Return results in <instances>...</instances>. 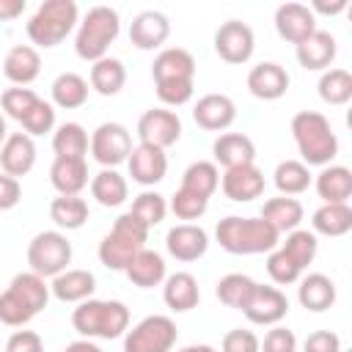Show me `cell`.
<instances>
[{"label": "cell", "mask_w": 352, "mask_h": 352, "mask_svg": "<svg viewBox=\"0 0 352 352\" xmlns=\"http://www.w3.org/2000/svg\"><path fill=\"white\" fill-rule=\"evenodd\" d=\"M206 248H209L206 231L198 228V226L184 223V226H173L168 231V250L179 261H195L206 253Z\"/></svg>", "instance_id": "cell-20"}, {"label": "cell", "mask_w": 352, "mask_h": 352, "mask_svg": "<svg viewBox=\"0 0 352 352\" xmlns=\"http://www.w3.org/2000/svg\"><path fill=\"white\" fill-rule=\"evenodd\" d=\"M25 8V0H0V22L19 16Z\"/></svg>", "instance_id": "cell-57"}, {"label": "cell", "mask_w": 352, "mask_h": 352, "mask_svg": "<svg viewBox=\"0 0 352 352\" xmlns=\"http://www.w3.org/2000/svg\"><path fill=\"white\" fill-rule=\"evenodd\" d=\"M52 99L58 107H66V110H74L80 104H85L88 99V82L74 74V72H66L60 74L55 82H52Z\"/></svg>", "instance_id": "cell-35"}, {"label": "cell", "mask_w": 352, "mask_h": 352, "mask_svg": "<svg viewBox=\"0 0 352 352\" xmlns=\"http://www.w3.org/2000/svg\"><path fill=\"white\" fill-rule=\"evenodd\" d=\"M50 179L60 195H77L88 184V165L85 160H74V157H55L50 168Z\"/></svg>", "instance_id": "cell-25"}, {"label": "cell", "mask_w": 352, "mask_h": 352, "mask_svg": "<svg viewBox=\"0 0 352 352\" xmlns=\"http://www.w3.org/2000/svg\"><path fill=\"white\" fill-rule=\"evenodd\" d=\"M154 85H157L160 102L173 104V107L190 102V96H192V80H170V82H154Z\"/></svg>", "instance_id": "cell-49"}, {"label": "cell", "mask_w": 352, "mask_h": 352, "mask_svg": "<svg viewBox=\"0 0 352 352\" xmlns=\"http://www.w3.org/2000/svg\"><path fill=\"white\" fill-rule=\"evenodd\" d=\"M248 88L256 99L272 102V99H280L289 91V74L278 63H258L248 74Z\"/></svg>", "instance_id": "cell-16"}, {"label": "cell", "mask_w": 352, "mask_h": 352, "mask_svg": "<svg viewBox=\"0 0 352 352\" xmlns=\"http://www.w3.org/2000/svg\"><path fill=\"white\" fill-rule=\"evenodd\" d=\"M314 231L324 236H341L352 228V209L346 204H324L314 212Z\"/></svg>", "instance_id": "cell-34"}, {"label": "cell", "mask_w": 352, "mask_h": 352, "mask_svg": "<svg viewBox=\"0 0 352 352\" xmlns=\"http://www.w3.org/2000/svg\"><path fill=\"white\" fill-rule=\"evenodd\" d=\"M261 220H267L278 234L294 231L302 220V204L297 198H270L261 209Z\"/></svg>", "instance_id": "cell-31"}, {"label": "cell", "mask_w": 352, "mask_h": 352, "mask_svg": "<svg viewBox=\"0 0 352 352\" xmlns=\"http://www.w3.org/2000/svg\"><path fill=\"white\" fill-rule=\"evenodd\" d=\"M138 135H140V143H146V146L168 148V146H173L182 138V121H179L176 113L154 107V110H146L140 116Z\"/></svg>", "instance_id": "cell-10"}, {"label": "cell", "mask_w": 352, "mask_h": 352, "mask_svg": "<svg viewBox=\"0 0 352 352\" xmlns=\"http://www.w3.org/2000/svg\"><path fill=\"white\" fill-rule=\"evenodd\" d=\"M346 8V0H314L311 11L314 14H327V16H336Z\"/></svg>", "instance_id": "cell-56"}, {"label": "cell", "mask_w": 352, "mask_h": 352, "mask_svg": "<svg viewBox=\"0 0 352 352\" xmlns=\"http://www.w3.org/2000/svg\"><path fill=\"white\" fill-rule=\"evenodd\" d=\"M300 302L302 308L314 311V314H322L327 308H333L336 302V283L327 278V275H308L302 283H300Z\"/></svg>", "instance_id": "cell-30"}, {"label": "cell", "mask_w": 352, "mask_h": 352, "mask_svg": "<svg viewBox=\"0 0 352 352\" xmlns=\"http://www.w3.org/2000/svg\"><path fill=\"white\" fill-rule=\"evenodd\" d=\"M179 352H214V349L206 346V344H198V346H184V349H179Z\"/></svg>", "instance_id": "cell-59"}, {"label": "cell", "mask_w": 352, "mask_h": 352, "mask_svg": "<svg viewBox=\"0 0 352 352\" xmlns=\"http://www.w3.org/2000/svg\"><path fill=\"white\" fill-rule=\"evenodd\" d=\"M165 209H168V206H165V198L157 195V192H140V195L132 201V214H135L138 220H143L148 228L157 226V223H162Z\"/></svg>", "instance_id": "cell-44"}, {"label": "cell", "mask_w": 352, "mask_h": 352, "mask_svg": "<svg viewBox=\"0 0 352 352\" xmlns=\"http://www.w3.org/2000/svg\"><path fill=\"white\" fill-rule=\"evenodd\" d=\"M151 74H154V82L192 80V77H195V58H192L187 50H182V47L162 50V52L154 58Z\"/></svg>", "instance_id": "cell-19"}, {"label": "cell", "mask_w": 352, "mask_h": 352, "mask_svg": "<svg viewBox=\"0 0 352 352\" xmlns=\"http://www.w3.org/2000/svg\"><path fill=\"white\" fill-rule=\"evenodd\" d=\"M253 286H256V280H250L248 275L231 272V275H226V278L217 280V300L223 305H228V308H239L242 311V305L248 302Z\"/></svg>", "instance_id": "cell-41"}, {"label": "cell", "mask_w": 352, "mask_h": 352, "mask_svg": "<svg viewBox=\"0 0 352 352\" xmlns=\"http://www.w3.org/2000/svg\"><path fill=\"white\" fill-rule=\"evenodd\" d=\"M74 22H77L74 0H44L28 22V36L38 47H55L72 33Z\"/></svg>", "instance_id": "cell-5"}, {"label": "cell", "mask_w": 352, "mask_h": 352, "mask_svg": "<svg viewBox=\"0 0 352 352\" xmlns=\"http://www.w3.org/2000/svg\"><path fill=\"white\" fill-rule=\"evenodd\" d=\"M91 151H94L96 162H102L104 168H113V165L129 160V151H132L129 132L113 121L102 124V126H96V132L91 138Z\"/></svg>", "instance_id": "cell-12"}, {"label": "cell", "mask_w": 352, "mask_h": 352, "mask_svg": "<svg viewBox=\"0 0 352 352\" xmlns=\"http://www.w3.org/2000/svg\"><path fill=\"white\" fill-rule=\"evenodd\" d=\"M124 272H126V278H129L135 286L151 289V286H157V283L165 278V261H162V256L154 253V250H140Z\"/></svg>", "instance_id": "cell-32"}, {"label": "cell", "mask_w": 352, "mask_h": 352, "mask_svg": "<svg viewBox=\"0 0 352 352\" xmlns=\"http://www.w3.org/2000/svg\"><path fill=\"white\" fill-rule=\"evenodd\" d=\"M66 352H102L99 346H94L91 341H74V344H69L66 346Z\"/></svg>", "instance_id": "cell-58"}, {"label": "cell", "mask_w": 352, "mask_h": 352, "mask_svg": "<svg viewBox=\"0 0 352 352\" xmlns=\"http://www.w3.org/2000/svg\"><path fill=\"white\" fill-rule=\"evenodd\" d=\"M316 192L319 198H324V204H346V198L352 195V170L344 165L324 168L316 176Z\"/></svg>", "instance_id": "cell-28"}, {"label": "cell", "mask_w": 352, "mask_h": 352, "mask_svg": "<svg viewBox=\"0 0 352 352\" xmlns=\"http://www.w3.org/2000/svg\"><path fill=\"white\" fill-rule=\"evenodd\" d=\"M19 198H22V187H19V182H16L14 176H8V173H0V212L16 206Z\"/></svg>", "instance_id": "cell-55"}, {"label": "cell", "mask_w": 352, "mask_h": 352, "mask_svg": "<svg viewBox=\"0 0 352 352\" xmlns=\"http://www.w3.org/2000/svg\"><path fill=\"white\" fill-rule=\"evenodd\" d=\"M140 250H143V245H138V242H132V239H126V236L110 231V234L102 239V245H99V261H102L107 270H126V267L132 264V258H135Z\"/></svg>", "instance_id": "cell-29"}, {"label": "cell", "mask_w": 352, "mask_h": 352, "mask_svg": "<svg viewBox=\"0 0 352 352\" xmlns=\"http://www.w3.org/2000/svg\"><path fill=\"white\" fill-rule=\"evenodd\" d=\"M258 346H264V352H294L297 349V338L286 327H272L264 336V344H258Z\"/></svg>", "instance_id": "cell-52"}, {"label": "cell", "mask_w": 352, "mask_h": 352, "mask_svg": "<svg viewBox=\"0 0 352 352\" xmlns=\"http://www.w3.org/2000/svg\"><path fill=\"white\" fill-rule=\"evenodd\" d=\"M300 270H305L311 261H314V256H316V236L311 234V231H292L289 234V239H286V245L280 248Z\"/></svg>", "instance_id": "cell-43"}, {"label": "cell", "mask_w": 352, "mask_h": 352, "mask_svg": "<svg viewBox=\"0 0 352 352\" xmlns=\"http://www.w3.org/2000/svg\"><path fill=\"white\" fill-rule=\"evenodd\" d=\"M33 162H36V146H33L30 135L16 132V135H11L3 143V148H0V168L8 176H14V179L25 176L33 168Z\"/></svg>", "instance_id": "cell-21"}, {"label": "cell", "mask_w": 352, "mask_h": 352, "mask_svg": "<svg viewBox=\"0 0 352 352\" xmlns=\"http://www.w3.org/2000/svg\"><path fill=\"white\" fill-rule=\"evenodd\" d=\"M319 96L327 104H346L352 99V74L346 69H330L319 80Z\"/></svg>", "instance_id": "cell-39"}, {"label": "cell", "mask_w": 352, "mask_h": 352, "mask_svg": "<svg viewBox=\"0 0 352 352\" xmlns=\"http://www.w3.org/2000/svg\"><path fill=\"white\" fill-rule=\"evenodd\" d=\"M94 289H96V278L88 270H66L52 280V294L60 302H80L91 297Z\"/></svg>", "instance_id": "cell-26"}, {"label": "cell", "mask_w": 352, "mask_h": 352, "mask_svg": "<svg viewBox=\"0 0 352 352\" xmlns=\"http://www.w3.org/2000/svg\"><path fill=\"white\" fill-rule=\"evenodd\" d=\"M336 52H338L336 38H333V33H324V30H316L311 38H305L302 44H297V60L308 72L327 69L333 63Z\"/></svg>", "instance_id": "cell-24"}, {"label": "cell", "mask_w": 352, "mask_h": 352, "mask_svg": "<svg viewBox=\"0 0 352 352\" xmlns=\"http://www.w3.org/2000/svg\"><path fill=\"white\" fill-rule=\"evenodd\" d=\"M72 324L88 338H118L129 327V311L118 300H85L74 308Z\"/></svg>", "instance_id": "cell-4"}, {"label": "cell", "mask_w": 352, "mask_h": 352, "mask_svg": "<svg viewBox=\"0 0 352 352\" xmlns=\"http://www.w3.org/2000/svg\"><path fill=\"white\" fill-rule=\"evenodd\" d=\"M113 231L121 234V236H126V239H132V242H138V245H143V242L148 239V226H146L143 220H138L132 212L121 214V217L116 220Z\"/></svg>", "instance_id": "cell-50"}, {"label": "cell", "mask_w": 352, "mask_h": 352, "mask_svg": "<svg viewBox=\"0 0 352 352\" xmlns=\"http://www.w3.org/2000/svg\"><path fill=\"white\" fill-rule=\"evenodd\" d=\"M217 242L236 256L264 253L278 245V231L261 217H226L217 223Z\"/></svg>", "instance_id": "cell-3"}, {"label": "cell", "mask_w": 352, "mask_h": 352, "mask_svg": "<svg viewBox=\"0 0 352 352\" xmlns=\"http://www.w3.org/2000/svg\"><path fill=\"white\" fill-rule=\"evenodd\" d=\"M50 217L60 228H80L88 220V204L80 195H60L50 204Z\"/></svg>", "instance_id": "cell-38"}, {"label": "cell", "mask_w": 352, "mask_h": 352, "mask_svg": "<svg viewBox=\"0 0 352 352\" xmlns=\"http://www.w3.org/2000/svg\"><path fill=\"white\" fill-rule=\"evenodd\" d=\"M206 198H201V195H192V192H187V190H176V195H173V201H170V209H173V214L179 217V220H198L204 212H206Z\"/></svg>", "instance_id": "cell-46"}, {"label": "cell", "mask_w": 352, "mask_h": 352, "mask_svg": "<svg viewBox=\"0 0 352 352\" xmlns=\"http://www.w3.org/2000/svg\"><path fill=\"white\" fill-rule=\"evenodd\" d=\"M292 135L308 165H327L338 154V138L330 121L316 110H302L292 118Z\"/></svg>", "instance_id": "cell-2"}, {"label": "cell", "mask_w": 352, "mask_h": 352, "mask_svg": "<svg viewBox=\"0 0 352 352\" xmlns=\"http://www.w3.org/2000/svg\"><path fill=\"white\" fill-rule=\"evenodd\" d=\"M214 160L228 170V168H239V165H253L256 160V146L248 135L239 132H226L214 140Z\"/></svg>", "instance_id": "cell-22"}, {"label": "cell", "mask_w": 352, "mask_h": 352, "mask_svg": "<svg viewBox=\"0 0 352 352\" xmlns=\"http://www.w3.org/2000/svg\"><path fill=\"white\" fill-rule=\"evenodd\" d=\"M6 138V121H3V116H0V140Z\"/></svg>", "instance_id": "cell-60"}, {"label": "cell", "mask_w": 352, "mask_h": 352, "mask_svg": "<svg viewBox=\"0 0 352 352\" xmlns=\"http://www.w3.org/2000/svg\"><path fill=\"white\" fill-rule=\"evenodd\" d=\"M126 82V69L116 58H102L91 66V85L102 96H116Z\"/></svg>", "instance_id": "cell-33"}, {"label": "cell", "mask_w": 352, "mask_h": 352, "mask_svg": "<svg viewBox=\"0 0 352 352\" xmlns=\"http://www.w3.org/2000/svg\"><path fill=\"white\" fill-rule=\"evenodd\" d=\"M121 30V22H118V14L107 6H96L88 11V16L82 19L80 25V33H77V41H74V50L82 60H102L107 47L116 41Z\"/></svg>", "instance_id": "cell-6"}, {"label": "cell", "mask_w": 352, "mask_h": 352, "mask_svg": "<svg viewBox=\"0 0 352 352\" xmlns=\"http://www.w3.org/2000/svg\"><path fill=\"white\" fill-rule=\"evenodd\" d=\"M162 297H165V305H168L170 311H179V314H182V311H192V308L198 305V300H201L198 280H195L190 272H176V275L168 278Z\"/></svg>", "instance_id": "cell-27"}, {"label": "cell", "mask_w": 352, "mask_h": 352, "mask_svg": "<svg viewBox=\"0 0 352 352\" xmlns=\"http://www.w3.org/2000/svg\"><path fill=\"white\" fill-rule=\"evenodd\" d=\"M217 182H220V173L212 162H192L182 176V190L209 201V195L217 190Z\"/></svg>", "instance_id": "cell-37"}, {"label": "cell", "mask_w": 352, "mask_h": 352, "mask_svg": "<svg viewBox=\"0 0 352 352\" xmlns=\"http://www.w3.org/2000/svg\"><path fill=\"white\" fill-rule=\"evenodd\" d=\"M168 33H170V22L160 11H143L129 25V41L138 50H154V47H160L168 38Z\"/></svg>", "instance_id": "cell-17"}, {"label": "cell", "mask_w": 352, "mask_h": 352, "mask_svg": "<svg viewBox=\"0 0 352 352\" xmlns=\"http://www.w3.org/2000/svg\"><path fill=\"white\" fill-rule=\"evenodd\" d=\"M91 192H94V198H96L102 206H121V204L126 201V182H124L121 173L104 168L102 173L94 176Z\"/></svg>", "instance_id": "cell-36"}, {"label": "cell", "mask_w": 352, "mask_h": 352, "mask_svg": "<svg viewBox=\"0 0 352 352\" xmlns=\"http://www.w3.org/2000/svg\"><path fill=\"white\" fill-rule=\"evenodd\" d=\"M176 344V324L168 316H146L124 341V352H170Z\"/></svg>", "instance_id": "cell-8"}, {"label": "cell", "mask_w": 352, "mask_h": 352, "mask_svg": "<svg viewBox=\"0 0 352 352\" xmlns=\"http://www.w3.org/2000/svg\"><path fill=\"white\" fill-rule=\"evenodd\" d=\"M223 192L231 201H253L264 192V173L256 165L228 168L223 176Z\"/></svg>", "instance_id": "cell-18"}, {"label": "cell", "mask_w": 352, "mask_h": 352, "mask_svg": "<svg viewBox=\"0 0 352 352\" xmlns=\"http://www.w3.org/2000/svg\"><path fill=\"white\" fill-rule=\"evenodd\" d=\"M192 118L201 129H209V132H220L226 126L234 124L236 118V107L234 102L226 96V94H206L198 99L195 110H192Z\"/></svg>", "instance_id": "cell-14"}, {"label": "cell", "mask_w": 352, "mask_h": 352, "mask_svg": "<svg viewBox=\"0 0 352 352\" xmlns=\"http://www.w3.org/2000/svg\"><path fill=\"white\" fill-rule=\"evenodd\" d=\"M308 184H311V173H308V168L302 162L286 160V162L278 165V170H275V187L283 195H297V192L308 190Z\"/></svg>", "instance_id": "cell-42"}, {"label": "cell", "mask_w": 352, "mask_h": 352, "mask_svg": "<svg viewBox=\"0 0 352 352\" xmlns=\"http://www.w3.org/2000/svg\"><path fill=\"white\" fill-rule=\"evenodd\" d=\"M52 148L58 157H74V160H82L85 151H88V135L80 124H63L55 138H52Z\"/></svg>", "instance_id": "cell-40"}, {"label": "cell", "mask_w": 352, "mask_h": 352, "mask_svg": "<svg viewBox=\"0 0 352 352\" xmlns=\"http://www.w3.org/2000/svg\"><path fill=\"white\" fill-rule=\"evenodd\" d=\"M275 28H278V36L283 41L302 44L305 38H311L316 33V16L302 3H283L275 11Z\"/></svg>", "instance_id": "cell-13"}, {"label": "cell", "mask_w": 352, "mask_h": 352, "mask_svg": "<svg viewBox=\"0 0 352 352\" xmlns=\"http://www.w3.org/2000/svg\"><path fill=\"white\" fill-rule=\"evenodd\" d=\"M50 300V286L36 272H22L11 280V286L0 294V322L8 327H19L30 322Z\"/></svg>", "instance_id": "cell-1"}, {"label": "cell", "mask_w": 352, "mask_h": 352, "mask_svg": "<svg viewBox=\"0 0 352 352\" xmlns=\"http://www.w3.org/2000/svg\"><path fill=\"white\" fill-rule=\"evenodd\" d=\"M261 341L250 330H228L223 336V352H258Z\"/></svg>", "instance_id": "cell-51"}, {"label": "cell", "mask_w": 352, "mask_h": 352, "mask_svg": "<svg viewBox=\"0 0 352 352\" xmlns=\"http://www.w3.org/2000/svg\"><path fill=\"white\" fill-rule=\"evenodd\" d=\"M253 47H256L253 28L239 22V19L223 22L217 28V33H214V52L226 63H245L253 55Z\"/></svg>", "instance_id": "cell-9"}, {"label": "cell", "mask_w": 352, "mask_h": 352, "mask_svg": "<svg viewBox=\"0 0 352 352\" xmlns=\"http://www.w3.org/2000/svg\"><path fill=\"white\" fill-rule=\"evenodd\" d=\"M267 272H270V278H272L275 283H294L302 270H300L283 250H275V253L267 258Z\"/></svg>", "instance_id": "cell-47"}, {"label": "cell", "mask_w": 352, "mask_h": 352, "mask_svg": "<svg viewBox=\"0 0 352 352\" xmlns=\"http://www.w3.org/2000/svg\"><path fill=\"white\" fill-rule=\"evenodd\" d=\"M286 311H289L286 294L280 289H275V286H261V283L253 286L248 302L242 305V314L253 324H275V322H280L286 316Z\"/></svg>", "instance_id": "cell-11"}, {"label": "cell", "mask_w": 352, "mask_h": 352, "mask_svg": "<svg viewBox=\"0 0 352 352\" xmlns=\"http://www.w3.org/2000/svg\"><path fill=\"white\" fill-rule=\"evenodd\" d=\"M69 261H72V245L63 234L41 231L33 236V242L28 248V264L38 278L60 275Z\"/></svg>", "instance_id": "cell-7"}, {"label": "cell", "mask_w": 352, "mask_h": 352, "mask_svg": "<svg viewBox=\"0 0 352 352\" xmlns=\"http://www.w3.org/2000/svg\"><path fill=\"white\" fill-rule=\"evenodd\" d=\"M6 352H44V346H41L38 333H33V330H19V333H14V336L8 338Z\"/></svg>", "instance_id": "cell-54"}, {"label": "cell", "mask_w": 352, "mask_h": 352, "mask_svg": "<svg viewBox=\"0 0 352 352\" xmlns=\"http://www.w3.org/2000/svg\"><path fill=\"white\" fill-rule=\"evenodd\" d=\"M30 135H44V132H50L52 129V124H55V110L47 104V102H36L33 104V110L19 121Z\"/></svg>", "instance_id": "cell-48"}, {"label": "cell", "mask_w": 352, "mask_h": 352, "mask_svg": "<svg viewBox=\"0 0 352 352\" xmlns=\"http://www.w3.org/2000/svg\"><path fill=\"white\" fill-rule=\"evenodd\" d=\"M0 102H3V110H6L11 118L22 121V118L33 110V104L38 102V96H36L30 88H8V91H3Z\"/></svg>", "instance_id": "cell-45"}, {"label": "cell", "mask_w": 352, "mask_h": 352, "mask_svg": "<svg viewBox=\"0 0 352 352\" xmlns=\"http://www.w3.org/2000/svg\"><path fill=\"white\" fill-rule=\"evenodd\" d=\"M305 352H341V338L333 330H316L305 338Z\"/></svg>", "instance_id": "cell-53"}, {"label": "cell", "mask_w": 352, "mask_h": 352, "mask_svg": "<svg viewBox=\"0 0 352 352\" xmlns=\"http://www.w3.org/2000/svg\"><path fill=\"white\" fill-rule=\"evenodd\" d=\"M165 170H168V157L162 148L140 143L138 148L129 151V176L138 184H146V187L157 184L165 179Z\"/></svg>", "instance_id": "cell-15"}, {"label": "cell", "mask_w": 352, "mask_h": 352, "mask_svg": "<svg viewBox=\"0 0 352 352\" xmlns=\"http://www.w3.org/2000/svg\"><path fill=\"white\" fill-rule=\"evenodd\" d=\"M41 72V58L33 47L28 44H16L8 50L6 60H3V74L14 82V85H28L38 77Z\"/></svg>", "instance_id": "cell-23"}]
</instances>
